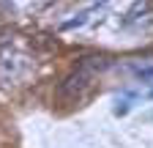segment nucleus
<instances>
[{"instance_id": "f03ea898", "label": "nucleus", "mask_w": 153, "mask_h": 148, "mask_svg": "<svg viewBox=\"0 0 153 148\" xmlns=\"http://www.w3.org/2000/svg\"><path fill=\"white\" fill-rule=\"evenodd\" d=\"M134 102H137L134 93H123V99H118V104H115V115H126L128 110L134 107Z\"/></svg>"}, {"instance_id": "7ed1b4c3", "label": "nucleus", "mask_w": 153, "mask_h": 148, "mask_svg": "<svg viewBox=\"0 0 153 148\" xmlns=\"http://www.w3.org/2000/svg\"><path fill=\"white\" fill-rule=\"evenodd\" d=\"M85 16H88V11H82L76 19H68V22H63V30H74V28H82L85 25Z\"/></svg>"}, {"instance_id": "f257e3e1", "label": "nucleus", "mask_w": 153, "mask_h": 148, "mask_svg": "<svg viewBox=\"0 0 153 148\" xmlns=\"http://www.w3.org/2000/svg\"><path fill=\"white\" fill-rule=\"evenodd\" d=\"M109 58L107 55H90V58H82L76 63L74 71H68L66 77L57 85V102L63 104H76L82 102L90 90H93V80L99 77L104 69H109Z\"/></svg>"}, {"instance_id": "20e7f679", "label": "nucleus", "mask_w": 153, "mask_h": 148, "mask_svg": "<svg viewBox=\"0 0 153 148\" xmlns=\"http://www.w3.org/2000/svg\"><path fill=\"white\" fill-rule=\"evenodd\" d=\"M150 96H153V93H150Z\"/></svg>"}]
</instances>
